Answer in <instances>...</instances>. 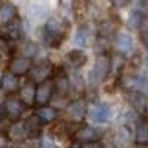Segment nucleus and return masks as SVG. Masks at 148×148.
<instances>
[{
	"mask_svg": "<svg viewBox=\"0 0 148 148\" xmlns=\"http://www.w3.org/2000/svg\"><path fill=\"white\" fill-rule=\"evenodd\" d=\"M68 28L62 19L51 18L43 27V39L45 43L51 47H59L67 39Z\"/></svg>",
	"mask_w": 148,
	"mask_h": 148,
	"instance_id": "nucleus-1",
	"label": "nucleus"
},
{
	"mask_svg": "<svg viewBox=\"0 0 148 148\" xmlns=\"http://www.w3.org/2000/svg\"><path fill=\"white\" fill-rule=\"evenodd\" d=\"M110 71H111V59H110V56L107 53H101L99 56L96 58L95 65H93V68L89 73V80L92 83L98 84L108 76Z\"/></svg>",
	"mask_w": 148,
	"mask_h": 148,
	"instance_id": "nucleus-2",
	"label": "nucleus"
},
{
	"mask_svg": "<svg viewBox=\"0 0 148 148\" xmlns=\"http://www.w3.org/2000/svg\"><path fill=\"white\" fill-rule=\"evenodd\" d=\"M28 76H30V80L36 84H40L46 80H49L53 74V67L49 64V62H40V64H36L33 65L30 70H28Z\"/></svg>",
	"mask_w": 148,
	"mask_h": 148,
	"instance_id": "nucleus-3",
	"label": "nucleus"
},
{
	"mask_svg": "<svg viewBox=\"0 0 148 148\" xmlns=\"http://www.w3.org/2000/svg\"><path fill=\"white\" fill-rule=\"evenodd\" d=\"M52 95H53V84L52 80L49 79L40 84H37L36 93H34V104H37L39 107H45L51 102Z\"/></svg>",
	"mask_w": 148,
	"mask_h": 148,
	"instance_id": "nucleus-4",
	"label": "nucleus"
},
{
	"mask_svg": "<svg viewBox=\"0 0 148 148\" xmlns=\"http://www.w3.org/2000/svg\"><path fill=\"white\" fill-rule=\"evenodd\" d=\"M73 136H74V139L77 141V144H86V142H95V141H98L102 136V133L98 129L89 126V125H82L76 132H74Z\"/></svg>",
	"mask_w": 148,
	"mask_h": 148,
	"instance_id": "nucleus-5",
	"label": "nucleus"
},
{
	"mask_svg": "<svg viewBox=\"0 0 148 148\" xmlns=\"http://www.w3.org/2000/svg\"><path fill=\"white\" fill-rule=\"evenodd\" d=\"M127 102L136 113H139L141 116H145L147 108H148V101H147V95L142 90L127 92Z\"/></svg>",
	"mask_w": 148,
	"mask_h": 148,
	"instance_id": "nucleus-6",
	"label": "nucleus"
},
{
	"mask_svg": "<svg viewBox=\"0 0 148 148\" xmlns=\"http://www.w3.org/2000/svg\"><path fill=\"white\" fill-rule=\"evenodd\" d=\"M52 84H53V93L56 92L58 95H65L70 89V80H68V76L65 74L64 68H58V70H53V74H52Z\"/></svg>",
	"mask_w": 148,
	"mask_h": 148,
	"instance_id": "nucleus-7",
	"label": "nucleus"
},
{
	"mask_svg": "<svg viewBox=\"0 0 148 148\" xmlns=\"http://www.w3.org/2000/svg\"><path fill=\"white\" fill-rule=\"evenodd\" d=\"M89 117L92 121L95 123H107L111 117V111H110V107L104 102H98L95 104L90 111H89Z\"/></svg>",
	"mask_w": 148,
	"mask_h": 148,
	"instance_id": "nucleus-8",
	"label": "nucleus"
},
{
	"mask_svg": "<svg viewBox=\"0 0 148 148\" xmlns=\"http://www.w3.org/2000/svg\"><path fill=\"white\" fill-rule=\"evenodd\" d=\"M30 68H31V59H28L25 56H16L9 64V73L15 74L16 77L27 74Z\"/></svg>",
	"mask_w": 148,
	"mask_h": 148,
	"instance_id": "nucleus-9",
	"label": "nucleus"
},
{
	"mask_svg": "<svg viewBox=\"0 0 148 148\" xmlns=\"http://www.w3.org/2000/svg\"><path fill=\"white\" fill-rule=\"evenodd\" d=\"M0 86H2L3 92L6 93H15L18 89H19V79L15 76V74H12L9 71H6L2 77H0Z\"/></svg>",
	"mask_w": 148,
	"mask_h": 148,
	"instance_id": "nucleus-10",
	"label": "nucleus"
},
{
	"mask_svg": "<svg viewBox=\"0 0 148 148\" xmlns=\"http://www.w3.org/2000/svg\"><path fill=\"white\" fill-rule=\"evenodd\" d=\"M67 114L70 116L71 120L74 121H80L84 114H86V104L83 99H76L67 105Z\"/></svg>",
	"mask_w": 148,
	"mask_h": 148,
	"instance_id": "nucleus-11",
	"label": "nucleus"
},
{
	"mask_svg": "<svg viewBox=\"0 0 148 148\" xmlns=\"http://www.w3.org/2000/svg\"><path fill=\"white\" fill-rule=\"evenodd\" d=\"M6 114H9L12 119H18L24 110H25V105H24L18 98H8L5 105H3Z\"/></svg>",
	"mask_w": 148,
	"mask_h": 148,
	"instance_id": "nucleus-12",
	"label": "nucleus"
},
{
	"mask_svg": "<svg viewBox=\"0 0 148 148\" xmlns=\"http://www.w3.org/2000/svg\"><path fill=\"white\" fill-rule=\"evenodd\" d=\"M42 125L43 123L39 120L36 114L31 116L27 121H24V129H25V136L28 138H37L42 133Z\"/></svg>",
	"mask_w": 148,
	"mask_h": 148,
	"instance_id": "nucleus-13",
	"label": "nucleus"
},
{
	"mask_svg": "<svg viewBox=\"0 0 148 148\" xmlns=\"http://www.w3.org/2000/svg\"><path fill=\"white\" fill-rule=\"evenodd\" d=\"M67 62L73 68L79 70L88 62V55H86L83 51H80V49H74V51H70L67 53Z\"/></svg>",
	"mask_w": 148,
	"mask_h": 148,
	"instance_id": "nucleus-14",
	"label": "nucleus"
},
{
	"mask_svg": "<svg viewBox=\"0 0 148 148\" xmlns=\"http://www.w3.org/2000/svg\"><path fill=\"white\" fill-rule=\"evenodd\" d=\"M18 15V9L15 5L12 3H6L0 8V25L6 27L9 22H12Z\"/></svg>",
	"mask_w": 148,
	"mask_h": 148,
	"instance_id": "nucleus-15",
	"label": "nucleus"
},
{
	"mask_svg": "<svg viewBox=\"0 0 148 148\" xmlns=\"http://www.w3.org/2000/svg\"><path fill=\"white\" fill-rule=\"evenodd\" d=\"M130 141H132V133H130L129 127L127 126L119 127L116 135H114V145H116V148H126Z\"/></svg>",
	"mask_w": 148,
	"mask_h": 148,
	"instance_id": "nucleus-16",
	"label": "nucleus"
},
{
	"mask_svg": "<svg viewBox=\"0 0 148 148\" xmlns=\"http://www.w3.org/2000/svg\"><path fill=\"white\" fill-rule=\"evenodd\" d=\"M116 49L121 55L130 53L132 49H133V40H132V37L129 34H125V33L119 34L117 39H116Z\"/></svg>",
	"mask_w": 148,
	"mask_h": 148,
	"instance_id": "nucleus-17",
	"label": "nucleus"
},
{
	"mask_svg": "<svg viewBox=\"0 0 148 148\" xmlns=\"http://www.w3.org/2000/svg\"><path fill=\"white\" fill-rule=\"evenodd\" d=\"M135 142L141 147H145L148 142V125L145 119H141L139 123L136 125V129H135V136H133Z\"/></svg>",
	"mask_w": 148,
	"mask_h": 148,
	"instance_id": "nucleus-18",
	"label": "nucleus"
},
{
	"mask_svg": "<svg viewBox=\"0 0 148 148\" xmlns=\"http://www.w3.org/2000/svg\"><path fill=\"white\" fill-rule=\"evenodd\" d=\"M8 138L10 141H22L25 138V129H24V121H14L8 129Z\"/></svg>",
	"mask_w": 148,
	"mask_h": 148,
	"instance_id": "nucleus-19",
	"label": "nucleus"
},
{
	"mask_svg": "<svg viewBox=\"0 0 148 148\" xmlns=\"http://www.w3.org/2000/svg\"><path fill=\"white\" fill-rule=\"evenodd\" d=\"M19 90V98L18 99L24 104V105H33L34 104V93H36V88L34 84H27L22 86V88L18 89Z\"/></svg>",
	"mask_w": 148,
	"mask_h": 148,
	"instance_id": "nucleus-20",
	"label": "nucleus"
},
{
	"mask_svg": "<svg viewBox=\"0 0 148 148\" xmlns=\"http://www.w3.org/2000/svg\"><path fill=\"white\" fill-rule=\"evenodd\" d=\"M36 116L39 117L42 123H51L58 117V111L52 107L45 105V107H39V110L36 111Z\"/></svg>",
	"mask_w": 148,
	"mask_h": 148,
	"instance_id": "nucleus-21",
	"label": "nucleus"
},
{
	"mask_svg": "<svg viewBox=\"0 0 148 148\" xmlns=\"http://www.w3.org/2000/svg\"><path fill=\"white\" fill-rule=\"evenodd\" d=\"M5 28H6L5 34L10 40H16V39H19V37L22 36V24H21V21L18 18H15L12 22H9Z\"/></svg>",
	"mask_w": 148,
	"mask_h": 148,
	"instance_id": "nucleus-22",
	"label": "nucleus"
},
{
	"mask_svg": "<svg viewBox=\"0 0 148 148\" xmlns=\"http://www.w3.org/2000/svg\"><path fill=\"white\" fill-rule=\"evenodd\" d=\"M142 24H144V15L139 10H132L127 18V25L132 30H139L142 27Z\"/></svg>",
	"mask_w": 148,
	"mask_h": 148,
	"instance_id": "nucleus-23",
	"label": "nucleus"
},
{
	"mask_svg": "<svg viewBox=\"0 0 148 148\" xmlns=\"http://www.w3.org/2000/svg\"><path fill=\"white\" fill-rule=\"evenodd\" d=\"M89 36H90V33H89L88 28H86V27H80V28L77 30V33H76L74 42H76L77 46L83 47V46L88 45V42H89Z\"/></svg>",
	"mask_w": 148,
	"mask_h": 148,
	"instance_id": "nucleus-24",
	"label": "nucleus"
},
{
	"mask_svg": "<svg viewBox=\"0 0 148 148\" xmlns=\"http://www.w3.org/2000/svg\"><path fill=\"white\" fill-rule=\"evenodd\" d=\"M37 53V46L31 42H27L25 45L22 46V56H25L28 59H31L34 55Z\"/></svg>",
	"mask_w": 148,
	"mask_h": 148,
	"instance_id": "nucleus-25",
	"label": "nucleus"
},
{
	"mask_svg": "<svg viewBox=\"0 0 148 148\" xmlns=\"http://www.w3.org/2000/svg\"><path fill=\"white\" fill-rule=\"evenodd\" d=\"M130 0H111V5H113V8L116 9H121V8H125L129 5Z\"/></svg>",
	"mask_w": 148,
	"mask_h": 148,
	"instance_id": "nucleus-26",
	"label": "nucleus"
},
{
	"mask_svg": "<svg viewBox=\"0 0 148 148\" xmlns=\"http://www.w3.org/2000/svg\"><path fill=\"white\" fill-rule=\"evenodd\" d=\"M40 148H55L53 141L49 138V136H43V138H42V145H40Z\"/></svg>",
	"mask_w": 148,
	"mask_h": 148,
	"instance_id": "nucleus-27",
	"label": "nucleus"
},
{
	"mask_svg": "<svg viewBox=\"0 0 148 148\" xmlns=\"http://www.w3.org/2000/svg\"><path fill=\"white\" fill-rule=\"evenodd\" d=\"M80 148H102V145L95 141V142H86V144H80Z\"/></svg>",
	"mask_w": 148,
	"mask_h": 148,
	"instance_id": "nucleus-28",
	"label": "nucleus"
},
{
	"mask_svg": "<svg viewBox=\"0 0 148 148\" xmlns=\"http://www.w3.org/2000/svg\"><path fill=\"white\" fill-rule=\"evenodd\" d=\"M5 117H6V111H5L3 105L0 104V121H3V120H5Z\"/></svg>",
	"mask_w": 148,
	"mask_h": 148,
	"instance_id": "nucleus-29",
	"label": "nucleus"
},
{
	"mask_svg": "<svg viewBox=\"0 0 148 148\" xmlns=\"http://www.w3.org/2000/svg\"><path fill=\"white\" fill-rule=\"evenodd\" d=\"M70 148H80V144H77V142H74V144H73V145H71Z\"/></svg>",
	"mask_w": 148,
	"mask_h": 148,
	"instance_id": "nucleus-30",
	"label": "nucleus"
},
{
	"mask_svg": "<svg viewBox=\"0 0 148 148\" xmlns=\"http://www.w3.org/2000/svg\"><path fill=\"white\" fill-rule=\"evenodd\" d=\"M64 2H67V3H68V2H71V0H64Z\"/></svg>",
	"mask_w": 148,
	"mask_h": 148,
	"instance_id": "nucleus-31",
	"label": "nucleus"
}]
</instances>
